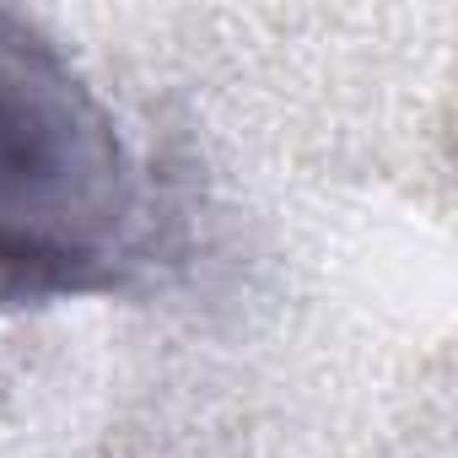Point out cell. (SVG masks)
Instances as JSON below:
<instances>
[{"mask_svg": "<svg viewBox=\"0 0 458 458\" xmlns=\"http://www.w3.org/2000/svg\"><path fill=\"white\" fill-rule=\"evenodd\" d=\"M151 243V189L71 55L0 12V318L119 292Z\"/></svg>", "mask_w": 458, "mask_h": 458, "instance_id": "1", "label": "cell"}]
</instances>
